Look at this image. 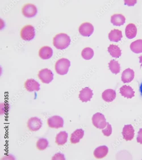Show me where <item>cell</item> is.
<instances>
[{
	"label": "cell",
	"instance_id": "4dcf8cb0",
	"mask_svg": "<svg viewBox=\"0 0 142 160\" xmlns=\"http://www.w3.org/2000/svg\"><path fill=\"white\" fill-rule=\"evenodd\" d=\"M137 2L136 0H124V4L129 6H133Z\"/></svg>",
	"mask_w": 142,
	"mask_h": 160
},
{
	"label": "cell",
	"instance_id": "5b68a950",
	"mask_svg": "<svg viewBox=\"0 0 142 160\" xmlns=\"http://www.w3.org/2000/svg\"><path fill=\"white\" fill-rule=\"evenodd\" d=\"M38 77L43 83L49 84L53 79V74L51 71L47 68L42 69L39 72Z\"/></svg>",
	"mask_w": 142,
	"mask_h": 160
},
{
	"label": "cell",
	"instance_id": "7a4b0ae2",
	"mask_svg": "<svg viewBox=\"0 0 142 160\" xmlns=\"http://www.w3.org/2000/svg\"><path fill=\"white\" fill-rule=\"evenodd\" d=\"M70 65V61L68 59L62 58L58 60L56 62L55 68L58 74L64 75L67 74Z\"/></svg>",
	"mask_w": 142,
	"mask_h": 160
},
{
	"label": "cell",
	"instance_id": "4316f807",
	"mask_svg": "<svg viewBox=\"0 0 142 160\" xmlns=\"http://www.w3.org/2000/svg\"><path fill=\"white\" fill-rule=\"evenodd\" d=\"M48 142L45 139H39L37 142L36 144V147L39 150H43L48 146Z\"/></svg>",
	"mask_w": 142,
	"mask_h": 160
},
{
	"label": "cell",
	"instance_id": "2e32d148",
	"mask_svg": "<svg viewBox=\"0 0 142 160\" xmlns=\"http://www.w3.org/2000/svg\"><path fill=\"white\" fill-rule=\"evenodd\" d=\"M108 148L105 146H100L97 147L94 151V155L98 159L104 157L108 154Z\"/></svg>",
	"mask_w": 142,
	"mask_h": 160
},
{
	"label": "cell",
	"instance_id": "f1b7e54d",
	"mask_svg": "<svg viewBox=\"0 0 142 160\" xmlns=\"http://www.w3.org/2000/svg\"><path fill=\"white\" fill-rule=\"evenodd\" d=\"M52 160H64V155L62 154L58 153L55 154L52 157Z\"/></svg>",
	"mask_w": 142,
	"mask_h": 160
},
{
	"label": "cell",
	"instance_id": "cb8c5ba5",
	"mask_svg": "<svg viewBox=\"0 0 142 160\" xmlns=\"http://www.w3.org/2000/svg\"><path fill=\"white\" fill-rule=\"evenodd\" d=\"M130 48L135 53H142V40L139 39L132 42L130 45Z\"/></svg>",
	"mask_w": 142,
	"mask_h": 160
},
{
	"label": "cell",
	"instance_id": "30bf717a",
	"mask_svg": "<svg viewBox=\"0 0 142 160\" xmlns=\"http://www.w3.org/2000/svg\"><path fill=\"white\" fill-rule=\"evenodd\" d=\"M122 134L123 138L127 141H130L134 138V130L131 124L125 125L123 128Z\"/></svg>",
	"mask_w": 142,
	"mask_h": 160
},
{
	"label": "cell",
	"instance_id": "d4e9b609",
	"mask_svg": "<svg viewBox=\"0 0 142 160\" xmlns=\"http://www.w3.org/2000/svg\"><path fill=\"white\" fill-rule=\"evenodd\" d=\"M108 64L109 69L112 73L116 74L120 72V65L118 61L114 59L111 60Z\"/></svg>",
	"mask_w": 142,
	"mask_h": 160
},
{
	"label": "cell",
	"instance_id": "f546056e",
	"mask_svg": "<svg viewBox=\"0 0 142 160\" xmlns=\"http://www.w3.org/2000/svg\"><path fill=\"white\" fill-rule=\"evenodd\" d=\"M137 140V142L142 144V128L140 129L138 133Z\"/></svg>",
	"mask_w": 142,
	"mask_h": 160
},
{
	"label": "cell",
	"instance_id": "603a6c76",
	"mask_svg": "<svg viewBox=\"0 0 142 160\" xmlns=\"http://www.w3.org/2000/svg\"><path fill=\"white\" fill-rule=\"evenodd\" d=\"M108 51L110 55L113 57L118 58L121 55V50L117 45L110 44L108 48Z\"/></svg>",
	"mask_w": 142,
	"mask_h": 160
},
{
	"label": "cell",
	"instance_id": "7c38bea8",
	"mask_svg": "<svg viewBox=\"0 0 142 160\" xmlns=\"http://www.w3.org/2000/svg\"><path fill=\"white\" fill-rule=\"evenodd\" d=\"M40 86L39 84L33 79H27L24 84L25 88L29 92L38 91L40 89Z\"/></svg>",
	"mask_w": 142,
	"mask_h": 160
},
{
	"label": "cell",
	"instance_id": "5bb4252c",
	"mask_svg": "<svg viewBox=\"0 0 142 160\" xmlns=\"http://www.w3.org/2000/svg\"><path fill=\"white\" fill-rule=\"evenodd\" d=\"M53 51L52 49L47 46L42 47L39 51V55L42 59L45 60L50 58L52 56Z\"/></svg>",
	"mask_w": 142,
	"mask_h": 160
},
{
	"label": "cell",
	"instance_id": "6da1fadb",
	"mask_svg": "<svg viewBox=\"0 0 142 160\" xmlns=\"http://www.w3.org/2000/svg\"><path fill=\"white\" fill-rule=\"evenodd\" d=\"M71 40L67 34L61 33L56 35L53 39V44L57 49H63L70 45Z\"/></svg>",
	"mask_w": 142,
	"mask_h": 160
},
{
	"label": "cell",
	"instance_id": "9c48e42d",
	"mask_svg": "<svg viewBox=\"0 0 142 160\" xmlns=\"http://www.w3.org/2000/svg\"><path fill=\"white\" fill-rule=\"evenodd\" d=\"M42 123L40 119L37 117L30 118L27 122V127L32 131L39 130L41 127Z\"/></svg>",
	"mask_w": 142,
	"mask_h": 160
},
{
	"label": "cell",
	"instance_id": "8992f818",
	"mask_svg": "<svg viewBox=\"0 0 142 160\" xmlns=\"http://www.w3.org/2000/svg\"><path fill=\"white\" fill-rule=\"evenodd\" d=\"M64 120L61 117L55 115L49 118L47 120V124L51 128H58L63 127Z\"/></svg>",
	"mask_w": 142,
	"mask_h": 160
},
{
	"label": "cell",
	"instance_id": "4fadbf2b",
	"mask_svg": "<svg viewBox=\"0 0 142 160\" xmlns=\"http://www.w3.org/2000/svg\"><path fill=\"white\" fill-rule=\"evenodd\" d=\"M134 77V72L128 68L124 70L122 74L121 80L124 83H129L131 82Z\"/></svg>",
	"mask_w": 142,
	"mask_h": 160
},
{
	"label": "cell",
	"instance_id": "1f68e13d",
	"mask_svg": "<svg viewBox=\"0 0 142 160\" xmlns=\"http://www.w3.org/2000/svg\"><path fill=\"white\" fill-rule=\"evenodd\" d=\"M139 91L141 96H142V82L139 86Z\"/></svg>",
	"mask_w": 142,
	"mask_h": 160
},
{
	"label": "cell",
	"instance_id": "7402d4cb",
	"mask_svg": "<svg viewBox=\"0 0 142 160\" xmlns=\"http://www.w3.org/2000/svg\"><path fill=\"white\" fill-rule=\"evenodd\" d=\"M68 137V133L66 131H61L57 135L55 142L58 145H63L67 142Z\"/></svg>",
	"mask_w": 142,
	"mask_h": 160
},
{
	"label": "cell",
	"instance_id": "9a60e30c",
	"mask_svg": "<svg viewBox=\"0 0 142 160\" xmlns=\"http://www.w3.org/2000/svg\"><path fill=\"white\" fill-rule=\"evenodd\" d=\"M120 93L122 96L128 99H131L135 96V92L129 86L125 85L122 86L120 88Z\"/></svg>",
	"mask_w": 142,
	"mask_h": 160
},
{
	"label": "cell",
	"instance_id": "d6986e66",
	"mask_svg": "<svg viewBox=\"0 0 142 160\" xmlns=\"http://www.w3.org/2000/svg\"><path fill=\"white\" fill-rule=\"evenodd\" d=\"M84 131L82 129H77L71 135L70 140L72 144H76L78 143L80 140L83 137Z\"/></svg>",
	"mask_w": 142,
	"mask_h": 160
},
{
	"label": "cell",
	"instance_id": "d6a6232c",
	"mask_svg": "<svg viewBox=\"0 0 142 160\" xmlns=\"http://www.w3.org/2000/svg\"><path fill=\"white\" fill-rule=\"evenodd\" d=\"M139 63H141V67L142 66V55H141L139 57Z\"/></svg>",
	"mask_w": 142,
	"mask_h": 160
},
{
	"label": "cell",
	"instance_id": "ba28073f",
	"mask_svg": "<svg viewBox=\"0 0 142 160\" xmlns=\"http://www.w3.org/2000/svg\"><path fill=\"white\" fill-rule=\"evenodd\" d=\"M94 30V27L91 23L85 22L82 23L80 26L79 31L82 36L89 37L92 34Z\"/></svg>",
	"mask_w": 142,
	"mask_h": 160
},
{
	"label": "cell",
	"instance_id": "ac0fdd59",
	"mask_svg": "<svg viewBox=\"0 0 142 160\" xmlns=\"http://www.w3.org/2000/svg\"><path fill=\"white\" fill-rule=\"evenodd\" d=\"M116 92L112 89H108L104 91L102 93V97L103 100L107 102L113 101L116 97Z\"/></svg>",
	"mask_w": 142,
	"mask_h": 160
},
{
	"label": "cell",
	"instance_id": "8fae6325",
	"mask_svg": "<svg viewBox=\"0 0 142 160\" xmlns=\"http://www.w3.org/2000/svg\"><path fill=\"white\" fill-rule=\"evenodd\" d=\"M93 95V90L88 87H86L80 92L79 98L82 102L90 101Z\"/></svg>",
	"mask_w": 142,
	"mask_h": 160
},
{
	"label": "cell",
	"instance_id": "52a82bcc",
	"mask_svg": "<svg viewBox=\"0 0 142 160\" xmlns=\"http://www.w3.org/2000/svg\"><path fill=\"white\" fill-rule=\"evenodd\" d=\"M22 10L23 15L28 18L34 17L37 13L36 7L34 5L31 3L24 5L22 7Z\"/></svg>",
	"mask_w": 142,
	"mask_h": 160
},
{
	"label": "cell",
	"instance_id": "e0dca14e",
	"mask_svg": "<svg viewBox=\"0 0 142 160\" xmlns=\"http://www.w3.org/2000/svg\"><path fill=\"white\" fill-rule=\"evenodd\" d=\"M125 32L126 37L129 39H132L136 35L137 28L134 24L130 23L126 26Z\"/></svg>",
	"mask_w": 142,
	"mask_h": 160
},
{
	"label": "cell",
	"instance_id": "484cf974",
	"mask_svg": "<svg viewBox=\"0 0 142 160\" xmlns=\"http://www.w3.org/2000/svg\"><path fill=\"white\" fill-rule=\"evenodd\" d=\"M94 52L93 49L91 48L87 47L84 48L82 51L81 55L85 59L89 60L93 57Z\"/></svg>",
	"mask_w": 142,
	"mask_h": 160
},
{
	"label": "cell",
	"instance_id": "ffe728a7",
	"mask_svg": "<svg viewBox=\"0 0 142 160\" xmlns=\"http://www.w3.org/2000/svg\"><path fill=\"white\" fill-rule=\"evenodd\" d=\"M125 20V18L122 14H114L111 17V22L114 26H120L123 25Z\"/></svg>",
	"mask_w": 142,
	"mask_h": 160
},
{
	"label": "cell",
	"instance_id": "277c9868",
	"mask_svg": "<svg viewBox=\"0 0 142 160\" xmlns=\"http://www.w3.org/2000/svg\"><path fill=\"white\" fill-rule=\"evenodd\" d=\"M92 121L93 125L100 129L104 128L107 124L104 115L100 113H97L93 115Z\"/></svg>",
	"mask_w": 142,
	"mask_h": 160
},
{
	"label": "cell",
	"instance_id": "44dd1931",
	"mask_svg": "<svg viewBox=\"0 0 142 160\" xmlns=\"http://www.w3.org/2000/svg\"><path fill=\"white\" fill-rule=\"evenodd\" d=\"M108 37L110 41L118 42L121 40L122 37V32L119 30L114 29L109 33Z\"/></svg>",
	"mask_w": 142,
	"mask_h": 160
},
{
	"label": "cell",
	"instance_id": "3957f363",
	"mask_svg": "<svg viewBox=\"0 0 142 160\" xmlns=\"http://www.w3.org/2000/svg\"><path fill=\"white\" fill-rule=\"evenodd\" d=\"M35 29L31 25H26L22 29L20 35L22 39L29 41L33 39L35 36Z\"/></svg>",
	"mask_w": 142,
	"mask_h": 160
},
{
	"label": "cell",
	"instance_id": "83f0119b",
	"mask_svg": "<svg viewBox=\"0 0 142 160\" xmlns=\"http://www.w3.org/2000/svg\"><path fill=\"white\" fill-rule=\"evenodd\" d=\"M102 132L105 136H108L111 134L112 133L111 126L108 122H107L106 128L102 130Z\"/></svg>",
	"mask_w": 142,
	"mask_h": 160
}]
</instances>
